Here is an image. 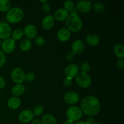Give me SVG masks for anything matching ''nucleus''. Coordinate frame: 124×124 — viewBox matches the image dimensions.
<instances>
[{
  "label": "nucleus",
  "instance_id": "10",
  "mask_svg": "<svg viewBox=\"0 0 124 124\" xmlns=\"http://www.w3.org/2000/svg\"><path fill=\"white\" fill-rule=\"evenodd\" d=\"M33 118V114L31 111L29 110H23L19 114L18 119L23 123H29Z\"/></svg>",
  "mask_w": 124,
  "mask_h": 124
},
{
  "label": "nucleus",
  "instance_id": "16",
  "mask_svg": "<svg viewBox=\"0 0 124 124\" xmlns=\"http://www.w3.org/2000/svg\"><path fill=\"white\" fill-rule=\"evenodd\" d=\"M71 36V33L69 29L66 28H62L60 29L58 32V38L60 41H67L70 39Z\"/></svg>",
  "mask_w": 124,
  "mask_h": 124
},
{
  "label": "nucleus",
  "instance_id": "43",
  "mask_svg": "<svg viewBox=\"0 0 124 124\" xmlns=\"http://www.w3.org/2000/svg\"><path fill=\"white\" fill-rule=\"evenodd\" d=\"M40 2H43V3H46V2H47V0H44V1H42V0H40Z\"/></svg>",
  "mask_w": 124,
  "mask_h": 124
},
{
  "label": "nucleus",
  "instance_id": "7",
  "mask_svg": "<svg viewBox=\"0 0 124 124\" xmlns=\"http://www.w3.org/2000/svg\"><path fill=\"white\" fill-rule=\"evenodd\" d=\"M1 47L4 52L10 53L14 51L15 48V41L12 38L6 39L2 42Z\"/></svg>",
  "mask_w": 124,
  "mask_h": 124
},
{
  "label": "nucleus",
  "instance_id": "27",
  "mask_svg": "<svg viewBox=\"0 0 124 124\" xmlns=\"http://www.w3.org/2000/svg\"><path fill=\"white\" fill-rule=\"evenodd\" d=\"M43 107L41 105H36L33 109V114L35 115V116H40L43 113Z\"/></svg>",
  "mask_w": 124,
  "mask_h": 124
},
{
  "label": "nucleus",
  "instance_id": "35",
  "mask_svg": "<svg viewBox=\"0 0 124 124\" xmlns=\"http://www.w3.org/2000/svg\"><path fill=\"white\" fill-rule=\"evenodd\" d=\"M64 84L65 87H70V86L72 84V80H71V79L66 78L64 81Z\"/></svg>",
  "mask_w": 124,
  "mask_h": 124
},
{
  "label": "nucleus",
  "instance_id": "23",
  "mask_svg": "<svg viewBox=\"0 0 124 124\" xmlns=\"http://www.w3.org/2000/svg\"><path fill=\"white\" fill-rule=\"evenodd\" d=\"M11 6L10 1L8 0H0V12H8Z\"/></svg>",
  "mask_w": 124,
  "mask_h": 124
},
{
  "label": "nucleus",
  "instance_id": "4",
  "mask_svg": "<svg viewBox=\"0 0 124 124\" xmlns=\"http://www.w3.org/2000/svg\"><path fill=\"white\" fill-rule=\"evenodd\" d=\"M76 83L78 85L82 88H87L92 83V79L87 73L81 72L78 73L76 77Z\"/></svg>",
  "mask_w": 124,
  "mask_h": 124
},
{
  "label": "nucleus",
  "instance_id": "14",
  "mask_svg": "<svg viewBox=\"0 0 124 124\" xmlns=\"http://www.w3.org/2000/svg\"><path fill=\"white\" fill-rule=\"evenodd\" d=\"M23 32L28 39H32L36 36L37 34V29L33 24H29L25 26Z\"/></svg>",
  "mask_w": 124,
  "mask_h": 124
},
{
  "label": "nucleus",
  "instance_id": "13",
  "mask_svg": "<svg viewBox=\"0 0 124 124\" xmlns=\"http://www.w3.org/2000/svg\"><path fill=\"white\" fill-rule=\"evenodd\" d=\"M85 45L82 40L77 39L73 42L72 44V53L73 54H81L84 51Z\"/></svg>",
  "mask_w": 124,
  "mask_h": 124
},
{
  "label": "nucleus",
  "instance_id": "41",
  "mask_svg": "<svg viewBox=\"0 0 124 124\" xmlns=\"http://www.w3.org/2000/svg\"><path fill=\"white\" fill-rule=\"evenodd\" d=\"M64 124H74V123H73V121L69 119V120H67V121H65Z\"/></svg>",
  "mask_w": 124,
  "mask_h": 124
},
{
  "label": "nucleus",
  "instance_id": "8",
  "mask_svg": "<svg viewBox=\"0 0 124 124\" xmlns=\"http://www.w3.org/2000/svg\"><path fill=\"white\" fill-rule=\"evenodd\" d=\"M12 33L10 26L6 23H0V39H7Z\"/></svg>",
  "mask_w": 124,
  "mask_h": 124
},
{
  "label": "nucleus",
  "instance_id": "28",
  "mask_svg": "<svg viewBox=\"0 0 124 124\" xmlns=\"http://www.w3.org/2000/svg\"><path fill=\"white\" fill-rule=\"evenodd\" d=\"M74 7L73 2L71 1H66L64 3V9L66 10L67 11H70Z\"/></svg>",
  "mask_w": 124,
  "mask_h": 124
},
{
  "label": "nucleus",
  "instance_id": "18",
  "mask_svg": "<svg viewBox=\"0 0 124 124\" xmlns=\"http://www.w3.org/2000/svg\"><path fill=\"white\" fill-rule=\"evenodd\" d=\"M21 104V100L17 97L10 98L7 101V105L9 108L12 109H16L19 107Z\"/></svg>",
  "mask_w": 124,
  "mask_h": 124
},
{
  "label": "nucleus",
  "instance_id": "32",
  "mask_svg": "<svg viewBox=\"0 0 124 124\" xmlns=\"http://www.w3.org/2000/svg\"><path fill=\"white\" fill-rule=\"evenodd\" d=\"M6 60V55H5L4 53H3V52L0 50V68L4 64Z\"/></svg>",
  "mask_w": 124,
  "mask_h": 124
},
{
  "label": "nucleus",
  "instance_id": "38",
  "mask_svg": "<svg viewBox=\"0 0 124 124\" xmlns=\"http://www.w3.org/2000/svg\"><path fill=\"white\" fill-rule=\"evenodd\" d=\"M87 123H88V124H93L94 122V119H93L92 117H88V118L87 119Z\"/></svg>",
  "mask_w": 124,
  "mask_h": 124
},
{
  "label": "nucleus",
  "instance_id": "25",
  "mask_svg": "<svg viewBox=\"0 0 124 124\" xmlns=\"http://www.w3.org/2000/svg\"><path fill=\"white\" fill-rule=\"evenodd\" d=\"M24 35V32L20 29H17L13 31L12 33V39L13 40H19L23 38Z\"/></svg>",
  "mask_w": 124,
  "mask_h": 124
},
{
  "label": "nucleus",
  "instance_id": "21",
  "mask_svg": "<svg viewBox=\"0 0 124 124\" xmlns=\"http://www.w3.org/2000/svg\"><path fill=\"white\" fill-rule=\"evenodd\" d=\"M42 124H57L56 119L52 115H45L42 117Z\"/></svg>",
  "mask_w": 124,
  "mask_h": 124
},
{
  "label": "nucleus",
  "instance_id": "29",
  "mask_svg": "<svg viewBox=\"0 0 124 124\" xmlns=\"http://www.w3.org/2000/svg\"><path fill=\"white\" fill-rule=\"evenodd\" d=\"M35 42L37 46H43L46 42L44 38L42 36H38V37L35 38Z\"/></svg>",
  "mask_w": 124,
  "mask_h": 124
},
{
  "label": "nucleus",
  "instance_id": "19",
  "mask_svg": "<svg viewBox=\"0 0 124 124\" xmlns=\"http://www.w3.org/2000/svg\"><path fill=\"white\" fill-rule=\"evenodd\" d=\"M86 41L90 46H95L99 44V38L96 34H89L86 37Z\"/></svg>",
  "mask_w": 124,
  "mask_h": 124
},
{
  "label": "nucleus",
  "instance_id": "44",
  "mask_svg": "<svg viewBox=\"0 0 124 124\" xmlns=\"http://www.w3.org/2000/svg\"><path fill=\"white\" fill-rule=\"evenodd\" d=\"M1 44H2V41H1V39H0V47L1 46Z\"/></svg>",
  "mask_w": 124,
  "mask_h": 124
},
{
  "label": "nucleus",
  "instance_id": "45",
  "mask_svg": "<svg viewBox=\"0 0 124 124\" xmlns=\"http://www.w3.org/2000/svg\"><path fill=\"white\" fill-rule=\"evenodd\" d=\"M93 124H100L98 123V122H94Z\"/></svg>",
  "mask_w": 124,
  "mask_h": 124
},
{
  "label": "nucleus",
  "instance_id": "37",
  "mask_svg": "<svg viewBox=\"0 0 124 124\" xmlns=\"http://www.w3.org/2000/svg\"><path fill=\"white\" fill-rule=\"evenodd\" d=\"M74 56H75V54H73L72 52H70V53H69L67 54L66 58L68 60H72L74 58Z\"/></svg>",
  "mask_w": 124,
  "mask_h": 124
},
{
  "label": "nucleus",
  "instance_id": "34",
  "mask_svg": "<svg viewBox=\"0 0 124 124\" xmlns=\"http://www.w3.org/2000/svg\"><path fill=\"white\" fill-rule=\"evenodd\" d=\"M117 66L119 69H123L124 67V61L123 58H119L117 60Z\"/></svg>",
  "mask_w": 124,
  "mask_h": 124
},
{
  "label": "nucleus",
  "instance_id": "3",
  "mask_svg": "<svg viewBox=\"0 0 124 124\" xmlns=\"http://www.w3.org/2000/svg\"><path fill=\"white\" fill-rule=\"evenodd\" d=\"M24 17V12L19 7H13L7 12L6 18L11 23H17L21 21Z\"/></svg>",
  "mask_w": 124,
  "mask_h": 124
},
{
  "label": "nucleus",
  "instance_id": "22",
  "mask_svg": "<svg viewBox=\"0 0 124 124\" xmlns=\"http://www.w3.org/2000/svg\"><path fill=\"white\" fill-rule=\"evenodd\" d=\"M114 52L119 58L124 57V46L122 44H117L114 47Z\"/></svg>",
  "mask_w": 124,
  "mask_h": 124
},
{
  "label": "nucleus",
  "instance_id": "42",
  "mask_svg": "<svg viewBox=\"0 0 124 124\" xmlns=\"http://www.w3.org/2000/svg\"><path fill=\"white\" fill-rule=\"evenodd\" d=\"M75 124H88L87 122H84V121H80V122H76Z\"/></svg>",
  "mask_w": 124,
  "mask_h": 124
},
{
  "label": "nucleus",
  "instance_id": "15",
  "mask_svg": "<svg viewBox=\"0 0 124 124\" xmlns=\"http://www.w3.org/2000/svg\"><path fill=\"white\" fill-rule=\"evenodd\" d=\"M54 24V18L53 16L47 15L43 18L42 21V27L46 30H49L52 29Z\"/></svg>",
  "mask_w": 124,
  "mask_h": 124
},
{
  "label": "nucleus",
  "instance_id": "36",
  "mask_svg": "<svg viewBox=\"0 0 124 124\" xmlns=\"http://www.w3.org/2000/svg\"><path fill=\"white\" fill-rule=\"evenodd\" d=\"M5 85H6V82H5L4 79L2 76H0V89L3 88L4 87Z\"/></svg>",
  "mask_w": 124,
  "mask_h": 124
},
{
  "label": "nucleus",
  "instance_id": "1",
  "mask_svg": "<svg viewBox=\"0 0 124 124\" xmlns=\"http://www.w3.org/2000/svg\"><path fill=\"white\" fill-rule=\"evenodd\" d=\"M101 104L97 98L93 96H88L84 98L81 103V109L82 112L88 116H94L99 113Z\"/></svg>",
  "mask_w": 124,
  "mask_h": 124
},
{
  "label": "nucleus",
  "instance_id": "30",
  "mask_svg": "<svg viewBox=\"0 0 124 124\" xmlns=\"http://www.w3.org/2000/svg\"><path fill=\"white\" fill-rule=\"evenodd\" d=\"M35 79V75L33 73L29 72L25 75V80L28 82H32Z\"/></svg>",
  "mask_w": 124,
  "mask_h": 124
},
{
  "label": "nucleus",
  "instance_id": "40",
  "mask_svg": "<svg viewBox=\"0 0 124 124\" xmlns=\"http://www.w3.org/2000/svg\"><path fill=\"white\" fill-rule=\"evenodd\" d=\"M70 13H72V14H77L78 13V10L76 8H73L72 9L70 10Z\"/></svg>",
  "mask_w": 124,
  "mask_h": 124
},
{
  "label": "nucleus",
  "instance_id": "5",
  "mask_svg": "<svg viewBox=\"0 0 124 124\" xmlns=\"http://www.w3.org/2000/svg\"><path fill=\"white\" fill-rule=\"evenodd\" d=\"M67 116L72 121H78L82 117V111L78 107H70L67 111Z\"/></svg>",
  "mask_w": 124,
  "mask_h": 124
},
{
  "label": "nucleus",
  "instance_id": "6",
  "mask_svg": "<svg viewBox=\"0 0 124 124\" xmlns=\"http://www.w3.org/2000/svg\"><path fill=\"white\" fill-rule=\"evenodd\" d=\"M11 77L13 81L17 84H21L25 81V74L21 68H15L12 71Z\"/></svg>",
  "mask_w": 124,
  "mask_h": 124
},
{
  "label": "nucleus",
  "instance_id": "39",
  "mask_svg": "<svg viewBox=\"0 0 124 124\" xmlns=\"http://www.w3.org/2000/svg\"><path fill=\"white\" fill-rule=\"evenodd\" d=\"M31 124H42V121H41V120L39 119H36L33 120V121H32Z\"/></svg>",
  "mask_w": 124,
  "mask_h": 124
},
{
  "label": "nucleus",
  "instance_id": "12",
  "mask_svg": "<svg viewBox=\"0 0 124 124\" xmlns=\"http://www.w3.org/2000/svg\"><path fill=\"white\" fill-rule=\"evenodd\" d=\"M92 7V3L90 1H79L76 4V9L81 13H88L90 12Z\"/></svg>",
  "mask_w": 124,
  "mask_h": 124
},
{
  "label": "nucleus",
  "instance_id": "31",
  "mask_svg": "<svg viewBox=\"0 0 124 124\" xmlns=\"http://www.w3.org/2000/svg\"><path fill=\"white\" fill-rule=\"evenodd\" d=\"M81 70H82V72H88L90 70V65L87 62L82 63L81 65Z\"/></svg>",
  "mask_w": 124,
  "mask_h": 124
},
{
  "label": "nucleus",
  "instance_id": "17",
  "mask_svg": "<svg viewBox=\"0 0 124 124\" xmlns=\"http://www.w3.org/2000/svg\"><path fill=\"white\" fill-rule=\"evenodd\" d=\"M69 15V12L64 8H59L54 13V18L56 20L59 21H63L65 20Z\"/></svg>",
  "mask_w": 124,
  "mask_h": 124
},
{
  "label": "nucleus",
  "instance_id": "9",
  "mask_svg": "<svg viewBox=\"0 0 124 124\" xmlns=\"http://www.w3.org/2000/svg\"><path fill=\"white\" fill-rule=\"evenodd\" d=\"M79 73V68L76 64H70L65 69V75L67 78L72 79L76 77Z\"/></svg>",
  "mask_w": 124,
  "mask_h": 124
},
{
  "label": "nucleus",
  "instance_id": "2",
  "mask_svg": "<svg viewBox=\"0 0 124 124\" xmlns=\"http://www.w3.org/2000/svg\"><path fill=\"white\" fill-rule=\"evenodd\" d=\"M66 25L69 30L76 32L82 29V23L78 14L70 13L66 20Z\"/></svg>",
  "mask_w": 124,
  "mask_h": 124
},
{
  "label": "nucleus",
  "instance_id": "24",
  "mask_svg": "<svg viewBox=\"0 0 124 124\" xmlns=\"http://www.w3.org/2000/svg\"><path fill=\"white\" fill-rule=\"evenodd\" d=\"M19 47H20L21 50L26 52V51L29 50L31 48V47H32V43H31V41L30 39H25L23 40L21 42Z\"/></svg>",
  "mask_w": 124,
  "mask_h": 124
},
{
  "label": "nucleus",
  "instance_id": "26",
  "mask_svg": "<svg viewBox=\"0 0 124 124\" xmlns=\"http://www.w3.org/2000/svg\"><path fill=\"white\" fill-rule=\"evenodd\" d=\"M93 8L95 12H98V13H101L105 10V7L104 4L100 2H98L93 4Z\"/></svg>",
  "mask_w": 124,
  "mask_h": 124
},
{
  "label": "nucleus",
  "instance_id": "33",
  "mask_svg": "<svg viewBox=\"0 0 124 124\" xmlns=\"http://www.w3.org/2000/svg\"><path fill=\"white\" fill-rule=\"evenodd\" d=\"M42 9L44 12H46V13H48V12H49L50 11L51 7L50 6L49 4L46 2V3H44L43 4H42Z\"/></svg>",
  "mask_w": 124,
  "mask_h": 124
},
{
  "label": "nucleus",
  "instance_id": "20",
  "mask_svg": "<svg viewBox=\"0 0 124 124\" xmlns=\"http://www.w3.org/2000/svg\"><path fill=\"white\" fill-rule=\"evenodd\" d=\"M25 91V87L21 84H17L12 88V94L15 96H19L24 93Z\"/></svg>",
  "mask_w": 124,
  "mask_h": 124
},
{
  "label": "nucleus",
  "instance_id": "11",
  "mask_svg": "<svg viewBox=\"0 0 124 124\" xmlns=\"http://www.w3.org/2000/svg\"><path fill=\"white\" fill-rule=\"evenodd\" d=\"M64 99L66 103L69 104H75L79 100V94L76 92H70L65 93Z\"/></svg>",
  "mask_w": 124,
  "mask_h": 124
}]
</instances>
